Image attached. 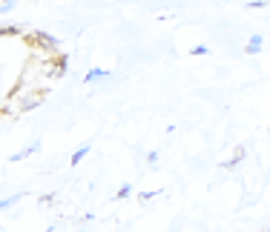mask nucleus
Here are the masks:
<instances>
[{"mask_svg": "<svg viewBox=\"0 0 270 232\" xmlns=\"http://www.w3.org/2000/svg\"><path fill=\"white\" fill-rule=\"evenodd\" d=\"M259 49H262V35H256V38L248 43V55H256Z\"/></svg>", "mask_w": 270, "mask_h": 232, "instance_id": "obj_1", "label": "nucleus"}, {"mask_svg": "<svg viewBox=\"0 0 270 232\" xmlns=\"http://www.w3.org/2000/svg\"><path fill=\"white\" fill-rule=\"evenodd\" d=\"M87 152H90V147H81V149H78V152H75V158H72V164H78V161H81V158H84Z\"/></svg>", "mask_w": 270, "mask_h": 232, "instance_id": "obj_2", "label": "nucleus"}]
</instances>
